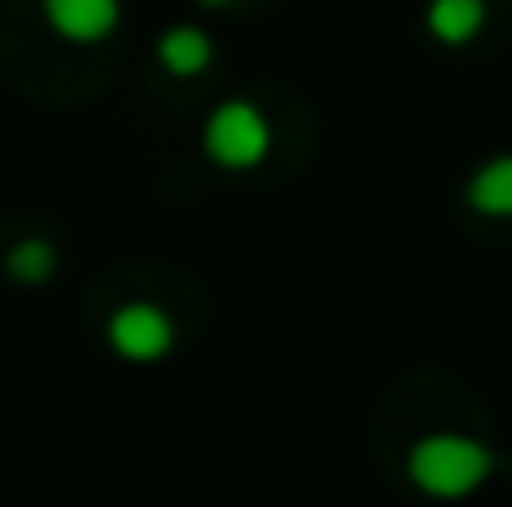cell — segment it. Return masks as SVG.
Wrapping results in <instances>:
<instances>
[{
	"label": "cell",
	"instance_id": "obj_7",
	"mask_svg": "<svg viewBox=\"0 0 512 507\" xmlns=\"http://www.w3.org/2000/svg\"><path fill=\"white\" fill-rule=\"evenodd\" d=\"M209 60H214V45H209V35L194 30V25H179V30H170V35L160 40V65H165L170 75H199Z\"/></svg>",
	"mask_w": 512,
	"mask_h": 507
},
{
	"label": "cell",
	"instance_id": "obj_9",
	"mask_svg": "<svg viewBox=\"0 0 512 507\" xmlns=\"http://www.w3.org/2000/svg\"><path fill=\"white\" fill-rule=\"evenodd\" d=\"M199 5H229V0H199Z\"/></svg>",
	"mask_w": 512,
	"mask_h": 507
},
{
	"label": "cell",
	"instance_id": "obj_5",
	"mask_svg": "<svg viewBox=\"0 0 512 507\" xmlns=\"http://www.w3.org/2000/svg\"><path fill=\"white\" fill-rule=\"evenodd\" d=\"M468 204L488 219H512V155H498L468 179Z\"/></svg>",
	"mask_w": 512,
	"mask_h": 507
},
{
	"label": "cell",
	"instance_id": "obj_6",
	"mask_svg": "<svg viewBox=\"0 0 512 507\" xmlns=\"http://www.w3.org/2000/svg\"><path fill=\"white\" fill-rule=\"evenodd\" d=\"M488 20V5L483 0H433L428 5V30L443 40V45H468Z\"/></svg>",
	"mask_w": 512,
	"mask_h": 507
},
{
	"label": "cell",
	"instance_id": "obj_4",
	"mask_svg": "<svg viewBox=\"0 0 512 507\" xmlns=\"http://www.w3.org/2000/svg\"><path fill=\"white\" fill-rule=\"evenodd\" d=\"M50 25L65 40H100L120 20V0H45Z\"/></svg>",
	"mask_w": 512,
	"mask_h": 507
},
{
	"label": "cell",
	"instance_id": "obj_3",
	"mask_svg": "<svg viewBox=\"0 0 512 507\" xmlns=\"http://www.w3.org/2000/svg\"><path fill=\"white\" fill-rule=\"evenodd\" d=\"M110 343L130 363H155L174 343V324L160 304H125L110 314Z\"/></svg>",
	"mask_w": 512,
	"mask_h": 507
},
{
	"label": "cell",
	"instance_id": "obj_2",
	"mask_svg": "<svg viewBox=\"0 0 512 507\" xmlns=\"http://www.w3.org/2000/svg\"><path fill=\"white\" fill-rule=\"evenodd\" d=\"M204 150L209 160L224 169H254L264 155H269V120L244 105V100H229L209 115L204 125Z\"/></svg>",
	"mask_w": 512,
	"mask_h": 507
},
{
	"label": "cell",
	"instance_id": "obj_1",
	"mask_svg": "<svg viewBox=\"0 0 512 507\" xmlns=\"http://www.w3.org/2000/svg\"><path fill=\"white\" fill-rule=\"evenodd\" d=\"M493 473V453L463 433H433L408 453V478L428 498H468Z\"/></svg>",
	"mask_w": 512,
	"mask_h": 507
},
{
	"label": "cell",
	"instance_id": "obj_8",
	"mask_svg": "<svg viewBox=\"0 0 512 507\" xmlns=\"http://www.w3.org/2000/svg\"><path fill=\"white\" fill-rule=\"evenodd\" d=\"M5 274L15 284H45L55 274V249L45 239H20L10 254H5Z\"/></svg>",
	"mask_w": 512,
	"mask_h": 507
}]
</instances>
